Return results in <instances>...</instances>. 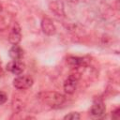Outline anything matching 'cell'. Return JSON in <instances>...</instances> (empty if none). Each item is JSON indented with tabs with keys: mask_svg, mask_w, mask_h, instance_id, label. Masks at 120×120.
Segmentation results:
<instances>
[{
	"mask_svg": "<svg viewBox=\"0 0 120 120\" xmlns=\"http://www.w3.org/2000/svg\"><path fill=\"white\" fill-rule=\"evenodd\" d=\"M40 27H41L42 32L47 36H53L56 33V27L53 22L48 17L42 18L40 22Z\"/></svg>",
	"mask_w": 120,
	"mask_h": 120,
	"instance_id": "cell-4",
	"label": "cell"
},
{
	"mask_svg": "<svg viewBox=\"0 0 120 120\" xmlns=\"http://www.w3.org/2000/svg\"><path fill=\"white\" fill-rule=\"evenodd\" d=\"M112 117L113 119H118L120 117V109L117 107L112 112Z\"/></svg>",
	"mask_w": 120,
	"mask_h": 120,
	"instance_id": "cell-12",
	"label": "cell"
},
{
	"mask_svg": "<svg viewBox=\"0 0 120 120\" xmlns=\"http://www.w3.org/2000/svg\"><path fill=\"white\" fill-rule=\"evenodd\" d=\"M49 9L58 17H65V6L61 0H53L49 3Z\"/></svg>",
	"mask_w": 120,
	"mask_h": 120,
	"instance_id": "cell-6",
	"label": "cell"
},
{
	"mask_svg": "<svg viewBox=\"0 0 120 120\" xmlns=\"http://www.w3.org/2000/svg\"><path fill=\"white\" fill-rule=\"evenodd\" d=\"M38 98L43 103L52 108H58L66 102V97L56 91H42L38 95Z\"/></svg>",
	"mask_w": 120,
	"mask_h": 120,
	"instance_id": "cell-1",
	"label": "cell"
},
{
	"mask_svg": "<svg viewBox=\"0 0 120 120\" xmlns=\"http://www.w3.org/2000/svg\"><path fill=\"white\" fill-rule=\"evenodd\" d=\"M11 106H12V110L14 112H21L24 108V102L19 98H14L12 99Z\"/></svg>",
	"mask_w": 120,
	"mask_h": 120,
	"instance_id": "cell-10",
	"label": "cell"
},
{
	"mask_svg": "<svg viewBox=\"0 0 120 120\" xmlns=\"http://www.w3.org/2000/svg\"><path fill=\"white\" fill-rule=\"evenodd\" d=\"M7 70L14 75H21L25 68V65L21 60H12L7 64Z\"/></svg>",
	"mask_w": 120,
	"mask_h": 120,
	"instance_id": "cell-5",
	"label": "cell"
},
{
	"mask_svg": "<svg viewBox=\"0 0 120 120\" xmlns=\"http://www.w3.org/2000/svg\"><path fill=\"white\" fill-rule=\"evenodd\" d=\"M1 12H3V5L0 3V13Z\"/></svg>",
	"mask_w": 120,
	"mask_h": 120,
	"instance_id": "cell-14",
	"label": "cell"
},
{
	"mask_svg": "<svg viewBox=\"0 0 120 120\" xmlns=\"http://www.w3.org/2000/svg\"><path fill=\"white\" fill-rule=\"evenodd\" d=\"M105 112H106L105 105L100 100H98V101L94 102L91 109H90V114L94 117H97V118L102 117L105 114Z\"/></svg>",
	"mask_w": 120,
	"mask_h": 120,
	"instance_id": "cell-7",
	"label": "cell"
},
{
	"mask_svg": "<svg viewBox=\"0 0 120 120\" xmlns=\"http://www.w3.org/2000/svg\"><path fill=\"white\" fill-rule=\"evenodd\" d=\"M69 2H72V3H77V0H68Z\"/></svg>",
	"mask_w": 120,
	"mask_h": 120,
	"instance_id": "cell-15",
	"label": "cell"
},
{
	"mask_svg": "<svg viewBox=\"0 0 120 120\" xmlns=\"http://www.w3.org/2000/svg\"><path fill=\"white\" fill-rule=\"evenodd\" d=\"M8 39V42L12 45L19 44L20 41L22 40V30H21V26L18 22H13V24L9 30Z\"/></svg>",
	"mask_w": 120,
	"mask_h": 120,
	"instance_id": "cell-3",
	"label": "cell"
},
{
	"mask_svg": "<svg viewBox=\"0 0 120 120\" xmlns=\"http://www.w3.org/2000/svg\"><path fill=\"white\" fill-rule=\"evenodd\" d=\"M11 23V18L8 15L3 14V12L0 13V32L6 31Z\"/></svg>",
	"mask_w": 120,
	"mask_h": 120,
	"instance_id": "cell-9",
	"label": "cell"
},
{
	"mask_svg": "<svg viewBox=\"0 0 120 120\" xmlns=\"http://www.w3.org/2000/svg\"><path fill=\"white\" fill-rule=\"evenodd\" d=\"M7 99H8L7 94L5 92H3V91H0V105L4 104L7 101Z\"/></svg>",
	"mask_w": 120,
	"mask_h": 120,
	"instance_id": "cell-13",
	"label": "cell"
},
{
	"mask_svg": "<svg viewBox=\"0 0 120 120\" xmlns=\"http://www.w3.org/2000/svg\"><path fill=\"white\" fill-rule=\"evenodd\" d=\"M34 83V80L29 75H18L13 80V86L18 90H26Z\"/></svg>",
	"mask_w": 120,
	"mask_h": 120,
	"instance_id": "cell-2",
	"label": "cell"
},
{
	"mask_svg": "<svg viewBox=\"0 0 120 120\" xmlns=\"http://www.w3.org/2000/svg\"><path fill=\"white\" fill-rule=\"evenodd\" d=\"M80 118H81V115L77 112H71L64 116V119H66V120H78Z\"/></svg>",
	"mask_w": 120,
	"mask_h": 120,
	"instance_id": "cell-11",
	"label": "cell"
},
{
	"mask_svg": "<svg viewBox=\"0 0 120 120\" xmlns=\"http://www.w3.org/2000/svg\"><path fill=\"white\" fill-rule=\"evenodd\" d=\"M8 55L12 60H21L23 56V50L18 45H12L8 51Z\"/></svg>",
	"mask_w": 120,
	"mask_h": 120,
	"instance_id": "cell-8",
	"label": "cell"
}]
</instances>
